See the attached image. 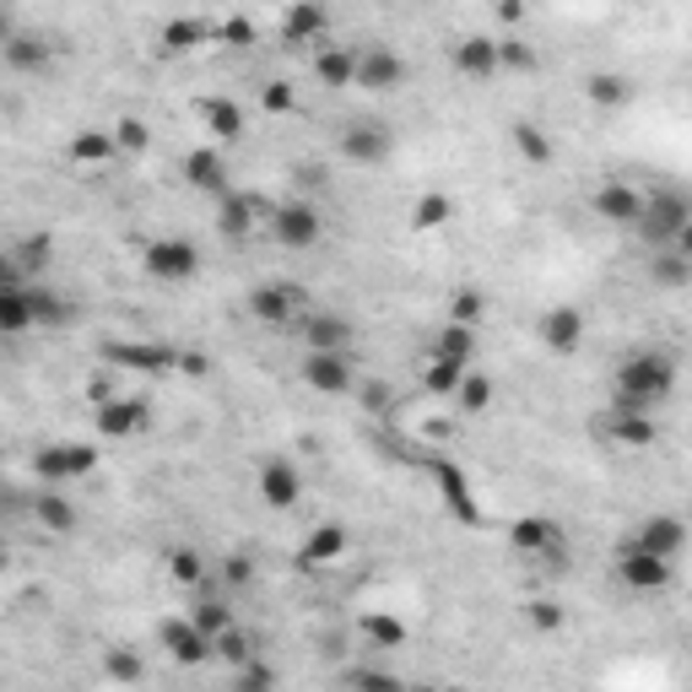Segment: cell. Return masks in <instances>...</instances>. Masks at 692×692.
Segmentation results:
<instances>
[{
    "instance_id": "obj_1",
    "label": "cell",
    "mask_w": 692,
    "mask_h": 692,
    "mask_svg": "<svg viewBox=\"0 0 692 692\" xmlns=\"http://www.w3.org/2000/svg\"><path fill=\"white\" fill-rule=\"evenodd\" d=\"M677 378H682L677 352H666V347H633L628 358L617 363V374H612V406L660 411L677 395Z\"/></svg>"
},
{
    "instance_id": "obj_2",
    "label": "cell",
    "mask_w": 692,
    "mask_h": 692,
    "mask_svg": "<svg viewBox=\"0 0 692 692\" xmlns=\"http://www.w3.org/2000/svg\"><path fill=\"white\" fill-rule=\"evenodd\" d=\"M688 217H692V200H688V189H677V185H660V189H649L644 195V211H638V244L644 250H671L677 244V233L688 228Z\"/></svg>"
},
{
    "instance_id": "obj_3",
    "label": "cell",
    "mask_w": 692,
    "mask_h": 692,
    "mask_svg": "<svg viewBox=\"0 0 692 692\" xmlns=\"http://www.w3.org/2000/svg\"><path fill=\"white\" fill-rule=\"evenodd\" d=\"M98 471V449L92 443H76V439H55L44 443L33 454V476L39 487H65V482H87Z\"/></svg>"
},
{
    "instance_id": "obj_4",
    "label": "cell",
    "mask_w": 692,
    "mask_h": 692,
    "mask_svg": "<svg viewBox=\"0 0 692 692\" xmlns=\"http://www.w3.org/2000/svg\"><path fill=\"white\" fill-rule=\"evenodd\" d=\"M298 378H304L315 395H325V400H341V395H358V389H363L352 352H304V358H298Z\"/></svg>"
},
{
    "instance_id": "obj_5",
    "label": "cell",
    "mask_w": 692,
    "mask_h": 692,
    "mask_svg": "<svg viewBox=\"0 0 692 692\" xmlns=\"http://www.w3.org/2000/svg\"><path fill=\"white\" fill-rule=\"evenodd\" d=\"M271 239L282 244V250H293V254H304V250H315L319 239H325V217H319V206L315 200H282L276 211H271Z\"/></svg>"
},
{
    "instance_id": "obj_6",
    "label": "cell",
    "mask_w": 692,
    "mask_h": 692,
    "mask_svg": "<svg viewBox=\"0 0 692 692\" xmlns=\"http://www.w3.org/2000/svg\"><path fill=\"white\" fill-rule=\"evenodd\" d=\"M244 304H250V319L276 325V330H282V325H298L304 309H309L315 298H309L298 282H260V287H250V298H244Z\"/></svg>"
},
{
    "instance_id": "obj_7",
    "label": "cell",
    "mask_w": 692,
    "mask_h": 692,
    "mask_svg": "<svg viewBox=\"0 0 692 692\" xmlns=\"http://www.w3.org/2000/svg\"><path fill=\"white\" fill-rule=\"evenodd\" d=\"M617 579L628 584L633 595H660L671 579H677V563L671 558H655V552H644L638 541H623V552H617Z\"/></svg>"
},
{
    "instance_id": "obj_8",
    "label": "cell",
    "mask_w": 692,
    "mask_h": 692,
    "mask_svg": "<svg viewBox=\"0 0 692 692\" xmlns=\"http://www.w3.org/2000/svg\"><path fill=\"white\" fill-rule=\"evenodd\" d=\"M508 547L525 558H552V568H568V536L547 514H525L519 525H508Z\"/></svg>"
},
{
    "instance_id": "obj_9",
    "label": "cell",
    "mask_w": 692,
    "mask_h": 692,
    "mask_svg": "<svg viewBox=\"0 0 692 692\" xmlns=\"http://www.w3.org/2000/svg\"><path fill=\"white\" fill-rule=\"evenodd\" d=\"M146 428H152V406L141 395H114V400L92 406V433H103V439L125 443V439H141Z\"/></svg>"
},
{
    "instance_id": "obj_10",
    "label": "cell",
    "mask_w": 692,
    "mask_h": 692,
    "mask_svg": "<svg viewBox=\"0 0 692 692\" xmlns=\"http://www.w3.org/2000/svg\"><path fill=\"white\" fill-rule=\"evenodd\" d=\"M298 336H304V352H352V341H358V325L347 315H336V309H304V319L293 325Z\"/></svg>"
},
{
    "instance_id": "obj_11",
    "label": "cell",
    "mask_w": 692,
    "mask_h": 692,
    "mask_svg": "<svg viewBox=\"0 0 692 692\" xmlns=\"http://www.w3.org/2000/svg\"><path fill=\"white\" fill-rule=\"evenodd\" d=\"M141 271H146L152 282H189V276L200 271V250H195L189 239H152V244L141 250Z\"/></svg>"
},
{
    "instance_id": "obj_12",
    "label": "cell",
    "mask_w": 692,
    "mask_h": 692,
    "mask_svg": "<svg viewBox=\"0 0 692 692\" xmlns=\"http://www.w3.org/2000/svg\"><path fill=\"white\" fill-rule=\"evenodd\" d=\"M254 493H260L265 508H298L304 504V471H298L293 460L271 454V460H260V471H254Z\"/></svg>"
},
{
    "instance_id": "obj_13",
    "label": "cell",
    "mask_w": 692,
    "mask_h": 692,
    "mask_svg": "<svg viewBox=\"0 0 692 692\" xmlns=\"http://www.w3.org/2000/svg\"><path fill=\"white\" fill-rule=\"evenodd\" d=\"M271 200H260L250 189H222L217 195V228H222V239H250L260 222H271Z\"/></svg>"
},
{
    "instance_id": "obj_14",
    "label": "cell",
    "mask_w": 692,
    "mask_h": 692,
    "mask_svg": "<svg viewBox=\"0 0 692 692\" xmlns=\"http://www.w3.org/2000/svg\"><path fill=\"white\" fill-rule=\"evenodd\" d=\"M633 541H638L644 552H655V558H671V563H677V558L688 552L692 530H688V519H682V514H649V519H638Z\"/></svg>"
},
{
    "instance_id": "obj_15",
    "label": "cell",
    "mask_w": 692,
    "mask_h": 692,
    "mask_svg": "<svg viewBox=\"0 0 692 692\" xmlns=\"http://www.w3.org/2000/svg\"><path fill=\"white\" fill-rule=\"evenodd\" d=\"M103 363L130 369V374H168V369H179V347H152V341H109V347H103Z\"/></svg>"
},
{
    "instance_id": "obj_16",
    "label": "cell",
    "mask_w": 692,
    "mask_h": 692,
    "mask_svg": "<svg viewBox=\"0 0 692 692\" xmlns=\"http://www.w3.org/2000/svg\"><path fill=\"white\" fill-rule=\"evenodd\" d=\"M336 152H341L352 168H378V163H389L395 135H389V125H347L341 141H336Z\"/></svg>"
},
{
    "instance_id": "obj_17",
    "label": "cell",
    "mask_w": 692,
    "mask_h": 692,
    "mask_svg": "<svg viewBox=\"0 0 692 692\" xmlns=\"http://www.w3.org/2000/svg\"><path fill=\"white\" fill-rule=\"evenodd\" d=\"M358 87H363V92H395V87H406V55L389 50V44H363Z\"/></svg>"
},
{
    "instance_id": "obj_18",
    "label": "cell",
    "mask_w": 692,
    "mask_h": 692,
    "mask_svg": "<svg viewBox=\"0 0 692 692\" xmlns=\"http://www.w3.org/2000/svg\"><path fill=\"white\" fill-rule=\"evenodd\" d=\"M157 638H163V649L179 660V666H206L211 655H217V644H211V633L200 628L195 617H168L163 628H157Z\"/></svg>"
},
{
    "instance_id": "obj_19",
    "label": "cell",
    "mask_w": 692,
    "mask_h": 692,
    "mask_svg": "<svg viewBox=\"0 0 692 692\" xmlns=\"http://www.w3.org/2000/svg\"><path fill=\"white\" fill-rule=\"evenodd\" d=\"M536 341H541L552 358H573V352L584 347V315H579L573 304L547 309V315H541V325H536Z\"/></svg>"
},
{
    "instance_id": "obj_20",
    "label": "cell",
    "mask_w": 692,
    "mask_h": 692,
    "mask_svg": "<svg viewBox=\"0 0 692 692\" xmlns=\"http://www.w3.org/2000/svg\"><path fill=\"white\" fill-rule=\"evenodd\" d=\"M595 217L606 222V228H623V233H633L638 228V211H644V189L623 185V179H606V185L595 189Z\"/></svg>"
},
{
    "instance_id": "obj_21",
    "label": "cell",
    "mask_w": 692,
    "mask_h": 692,
    "mask_svg": "<svg viewBox=\"0 0 692 692\" xmlns=\"http://www.w3.org/2000/svg\"><path fill=\"white\" fill-rule=\"evenodd\" d=\"M358 61H363V44H319L315 50V81L341 92V87H358Z\"/></svg>"
},
{
    "instance_id": "obj_22",
    "label": "cell",
    "mask_w": 692,
    "mask_h": 692,
    "mask_svg": "<svg viewBox=\"0 0 692 692\" xmlns=\"http://www.w3.org/2000/svg\"><path fill=\"white\" fill-rule=\"evenodd\" d=\"M325 33H330V11L319 6V0H293V11L282 17V44L287 50H319L325 44Z\"/></svg>"
},
{
    "instance_id": "obj_23",
    "label": "cell",
    "mask_w": 692,
    "mask_h": 692,
    "mask_svg": "<svg viewBox=\"0 0 692 692\" xmlns=\"http://www.w3.org/2000/svg\"><path fill=\"white\" fill-rule=\"evenodd\" d=\"M454 70H460L465 81H493V76L504 70L498 39H487V33H471V39H460V44H454Z\"/></svg>"
},
{
    "instance_id": "obj_24",
    "label": "cell",
    "mask_w": 692,
    "mask_h": 692,
    "mask_svg": "<svg viewBox=\"0 0 692 692\" xmlns=\"http://www.w3.org/2000/svg\"><path fill=\"white\" fill-rule=\"evenodd\" d=\"M347 547H352V530L347 525H336V519H325L315 525L309 536H304V547H298V563L304 568H330L347 558Z\"/></svg>"
},
{
    "instance_id": "obj_25",
    "label": "cell",
    "mask_w": 692,
    "mask_h": 692,
    "mask_svg": "<svg viewBox=\"0 0 692 692\" xmlns=\"http://www.w3.org/2000/svg\"><path fill=\"white\" fill-rule=\"evenodd\" d=\"M601 428H606V439L623 443V449H649V443L660 439L655 411H628V406H612V411L601 417Z\"/></svg>"
},
{
    "instance_id": "obj_26",
    "label": "cell",
    "mask_w": 692,
    "mask_h": 692,
    "mask_svg": "<svg viewBox=\"0 0 692 692\" xmlns=\"http://www.w3.org/2000/svg\"><path fill=\"white\" fill-rule=\"evenodd\" d=\"M33 325H39V309H33V282L6 276V282H0V330H6V336H22V330H33Z\"/></svg>"
},
{
    "instance_id": "obj_27",
    "label": "cell",
    "mask_w": 692,
    "mask_h": 692,
    "mask_svg": "<svg viewBox=\"0 0 692 692\" xmlns=\"http://www.w3.org/2000/svg\"><path fill=\"white\" fill-rule=\"evenodd\" d=\"M185 179H189V189H200V195H222L228 189V157L217 152V146H195L185 157Z\"/></svg>"
},
{
    "instance_id": "obj_28",
    "label": "cell",
    "mask_w": 692,
    "mask_h": 692,
    "mask_svg": "<svg viewBox=\"0 0 692 692\" xmlns=\"http://www.w3.org/2000/svg\"><path fill=\"white\" fill-rule=\"evenodd\" d=\"M33 519H39L44 530H55V536H70V530H76V504L65 498L61 487H39V498H33Z\"/></svg>"
},
{
    "instance_id": "obj_29",
    "label": "cell",
    "mask_w": 692,
    "mask_h": 692,
    "mask_svg": "<svg viewBox=\"0 0 692 692\" xmlns=\"http://www.w3.org/2000/svg\"><path fill=\"white\" fill-rule=\"evenodd\" d=\"M6 65L11 70H22V76H33V70H44L50 65V44L39 39V33H6Z\"/></svg>"
},
{
    "instance_id": "obj_30",
    "label": "cell",
    "mask_w": 692,
    "mask_h": 692,
    "mask_svg": "<svg viewBox=\"0 0 692 692\" xmlns=\"http://www.w3.org/2000/svg\"><path fill=\"white\" fill-rule=\"evenodd\" d=\"M649 282H655V287H666V293L688 287V282H692V260L682 250H649Z\"/></svg>"
},
{
    "instance_id": "obj_31",
    "label": "cell",
    "mask_w": 692,
    "mask_h": 692,
    "mask_svg": "<svg viewBox=\"0 0 692 692\" xmlns=\"http://www.w3.org/2000/svg\"><path fill=\"white\" fill-rule=\"evenodd\" d=\"M433 352H439V358H454V363H476V325L449 319L439 336H433Z\"/></svg>"
},
{
    "instance_id": "obj_32",
    "label": "cell",
    "mask_w": 692,
    "mask_h": 692,
    "mask_svg": "<svg viewBox=\"0 0 692 692\" xmlns=\"http://www.w3.org/2000/svg\"><path fill=\"white\" fill-rule=\"evenodd\" d=\"M114 152H120L114 130H81V135H70V163H87V168H98V163H109Z\"/></svg>"
},
{
    "instance_id": "obj_33",
    "label": "cell",
    "mask_w": 692,
    "mask_h": 692,
    "mask_svg": "<svg viewBox=\"0 0 692 692\" xmlns=\"http://www.w3.org/2000/svg\"><path fill=\"white\" fill-rule=\"evenodd\" d=\"M200 114H206V130H217V141H239L244 135V109L233 98H206Z\"/></svg>"
},
{
    "instance_id": "obj_34",
    "label": "cell",
    "mask_w": 692,
    "mask_h": 692,
    "mask_svg": "<svg viewBox=\"0 0 692 692\" xmlns=\"http://www.w3.org/2000/svg\"><path fill=\"white\" fill-rule=\"evenodd\" d=\"M206 39H217V33H211L206 22H195V17H179V22L163 28V50H168V55H195Z\"/></svg>"
},
{
    "instance_id": "obj_35",
    "label": "cell",
    "mask_w": 692,
    "mask_h": 692,
    "mask_svg": "<svg viewBox=\"0 0 692 692\" xmlns=\"http://www.w3.org/2000/svg\"><path fill=\"white\" fill-rule=\"evenodd\" d=\"M508 141H514V152H519L525 163H552V141H547V130L536 125V120H514Z\"/></svg>"
},
{
    "instance_id": "obj_36",
    "label": "cell",
    "mask_w": 692,
    "mask_h": 692,
    "mask_svg": "<svg viewBox=\"0 0 692 692\" xmlns=\"http://www.w3.org/2000/svg\"><path fill=\"white\" fill-rule=\"evenodd\" d=\"M465 374H471V363H454V358H428V369H422V384L433 389V395H454L460 384H465Z\"/></svg>"
},
{
    "instance_id": "obj_37",
    "label": "cell",
    "mask_w": 692,
    "mask_h": 692,
    "mask_svg": "<svg viewBox=\"0 0 692 692\" xmlns=\"http://www.w3.org/2000/svg\"><path fill=\"white\" fill-rule=\"evenodd\" d=\"M449 217H454V200L439 195V189L417 195V206H411V228H417V233H433V228H443Z\"/></svg>"
},
{
    "instance_id": "obj_38",
    "label": "cell",
    "mask_w": 692,
    "mask_h": 692,
    "mask_svg": "<svg viewBox=\"0 0 692 692\" xmlns=\"http://www.w3.org/2000/svg\"><path fill=\"white\" fill-rule=\"evenodd\" d=\"M628 98H633L628 76H617V70H595V76H590V103H595V109H623Z\"/></svg>"
},
{
    "instance_id": "obj_39",
    "label": "cell",
    "mask_w": 692,
    "mask_h": 692,
    "mask_svg": "<svg viewBox=\"0 0 692 692\" xmlns=\"http://www.w3.org/2000/svg\"><path fill=\"white\" fill-rule=\"evenodd\" d=\"M50 250H55V244H50V233H33V239H22V244L11 250V265H6V276H22V282H28V276H33V271H39V265L50 260Z\"/></svg>"
},
{
    "instance_id": "obj_40",
    "label": "cell",
    "mask_w": 692,
    "mask_h": 692,
    "mask_svg": "<svg viewBox=\"0 0 692 692\" xmlns=\"http://www.w3.org/2000/svg\"><path fill=\"white\" fill-rule=\"evenodd\" d=\"M341 688H352V692H395V688H400V677H395L389 666H347V671H341Z\"/></svg>"
},
{
    "instance_id": "obj_41",
    "label": "cell",
    "mask_w": 692,
    "mask_h": 692,
    "mask_svg": "<svg viewBox=\"0 0 692 692\" xmlns=\"http://www.w3.org/2000/svg\"><path fill=\"white\" fill-rule=\"evenodd\" d=\"M189 617H195L200 628L211 633V644H217V633H228V628H233V606H228L222 595H200V601L189 606Z\"/></svg>"
},
{
    "instance_id": "obj_42",
    "label": "cell",
    "mask_w": 692,
    "mask_h": 692,
    "mask_svg": "<svg viewBox=\"0 0 692 692\" xmlns=\"http://www.w3.org/2000/svg\"><path fill=\"white\" fill-rule=\"evenodd\" d=\"M168 579L185 584V590H195V584L206 579V558H200L195 547H174V552H168Z\"/></svg>"
},
{
    "instance_id": "obj_43",
    "label": "cell",
    "mask_w": 692,
    "mask_h": 692,
    "mask_svg": "<svg viewBox=\"0 0 692 692\" xmlns=\"http://www.w3.org/2000/svg\"><path fill=\"white\" fill-rule=\"evenodd\" d=\"M363 638H369L374 649H400V644H406V623H395V617H378V612H369V617H363Z\"/></svg>"
},
{
    "instance_id": "obj_44",
    "label": "cell",
    "mask_w": 692,
    "mask_h": 692,
    "mask_svg": "<svg viewBox=\"0 0 692 692\" xmlns=\"http://www.w3.org/2000/svg\"><path fill=\"white\" fill-rule=\"evenodd\" d=\"M454 400H460V411H487V406H493V378L471 369V374H465V384L454 389Z\"/></svg>"
},
{
    "instance_id": "obj_45",
    "label": "cell",
    "mask_w": 692,
    "mask_h": 692,
    "mask_svg": "<svg viewBox=\"0 0 692 692\" xmlns=\"http://www.w3.org/2000/svg\"><path fill=\"white\" fill-rule=\"evenodd\" d=\"M103 677H109V682H141L146 666H141V655H130V649H109V655H103Z\"/></svg>"
},
{
    "instance_id": "obj_46",
    "label": "cell",
    "mask_w": 692,
    "mask_h": 692,
    "mask_svg": "<svg viewBox=\"0 0 692 692\" xmlns=\"http://www.w3.org/2000/svg\"><path fill=\"white\" fill-rule=\"evenodd\" d=\"M250 655H254V644H250V633L239 628V623H233L228 633H217V660H228V666H244Z\"/></svg>"
},
{
    "instance_id": "obj_47",
    "label": "cell",
    "mask_w": 692,
    "mask_h": 692,
    "mask_svg": "<svg viewBox=\"0 0 692 692\" xmlns=\"http://www.w3.org/2000/svg\"><path fill=\"white\" fill-rule=\"evenodd\" d=\"M33 309H39V325H65V319H70L61 293H50V287H39V282H33Z\"/></svg>"
},
{
    "instance_id": "obj_48",
    "label": "cell",
    "mask_w": 692,
    "mask_h": 692,
    "mask_svg": "<svg viewBox=\"0 0 692 692\" xmlns=\"http://www.w3.org/2000/svg\"><path fill=\"white\" fill-rule=\"evenodd\" d=\"M525 617H530V628L536 633H563V606H558V601H530V606H525Z\"/></svg>"
},
{
    "instance_id": "obj_49",
    "label": "cell",
    "mask_w": 692,
    "mask_h": 692,
    "mask_svg": "<svg viewBox=\"0 0 692 692\" xmlns=\"http://www.w3.org/2000/svg\"><path fill=\"white\" fill-rule=\"evenodd\" d=\"M260 109H265V114H293V109H298V92H293L287 81H265Z\"/></svg>"
},
{
    "instance_id": "obj_50",
    "label": "cell",
    "mask_w": 692,
    "mask_h": 692,
    "mask_svg": "<svg viewBox=\"0 0 692 692\" xmlns=\"http://www.w3.org/2000/svg\"><path fill=\"white\" fill-rule=\"evenodd\" d=\"M482 309H487V304H482V293H476V287H460V293L449 298V319H465V325H482Z\"/></svg>"
},
{
    "instance_id": "obj_51",
    "label": "cell",
    "mask_w": 692,
    "mask_h": 692,
    "mask_svg": "<svg viewBox=\"0 0 692 692\" xmlns=\"http://www.w3.org/2000/svg\"><path fill=\"white\" fill-rule=\"evenodd\" d=\"M498 55H504V70H536V50L525 44V39H498Z\"/></svg>"
},
{
    "instance_id": "obj_52",
    "label": "cell",
    "mask_w": 692,
    "mask_h": 692,
    "mask_svg": "<svg viewBox=\"0 0 692 692\" xmlns=\"http://www.w3.org/2000/svg\"><path fill=\"white\" fill-rule=\"evenodd\" d=\"M217 44H228V50H250L254 28L244 22V17H233V22H222V28H217Z\"/></svg>"
},
{
    "instance_id": "obj_53",
    "label": "cell",
    "mask_w": 692,
    "mask_h": 692,
    "mask_svg": "<svg viewBox=\"0 0 692 692\" xmlns=\"http://www.w3.org/2000/svg\"><path fill=\"white\" fill-rule=\"evenodd\" d=\"M114 141H120V152H146V141H152V135H146L141 120H120V125H114Z\"/></svg>"
},
{
    "instance_id": "obj_54",
    "label": "cell",
    "mask_w": 692,
    "mask_h": 692,
    "mask_svg": "<svg viewBox=\"0 0 692 692\" xmlns=\"http://www.w3.org/2000/svg\"><path fill=\"white\" fill-rule=\"evenodd\" d=\"M239 688H276V671H271V666H260V660H244V666H239Z\"/></svg>"
},
{
    "instance_id": "obj_55",
    "label": "cell",
    "mask_w": 692,
    "mask_h": 692,
    "mask_svg": "<svg viewBox=\"0 0 692 692\" xmlns=\"http://www.w3.org/2000/svg\"><path fill=\"white\" fill-rule=\"evenodd\" d=\"M222 579H228V584H250V579H254L250 558H244V552H233V558H222Z\"/></svg>"
},
{
    "instance_id": "obj_56",
    "label": "cell",
    "mask_w": 692,
    "mask_h": 692,
    "mask_svg": "<svg viewBox=\"0 0 692 692\" xmlns=\"http://www.w3.org/2000/svg\"><path fill=\"white\" fill-rule=\"evenodd\" d=\"M114 395H120L114 378H92V384H87V400H92V406H103V400H114Z\"/></svg>"
},
{
    "instance_id": "obj_57",
    "label": "cell",
    "mask_w": 692,
    "mask_h": 692,
    "mask_svg": "<svg viewBox=\"0 0 692 692\" xmlns=\"http://www.w3.org/2000/svg\"><path fill=\"white\" fill-rule=\"evenodd\" d=\"M671 250H682L692 260V217H688V228H682V233H677V244H671Z\"/></svg>"
}]
</instances>
